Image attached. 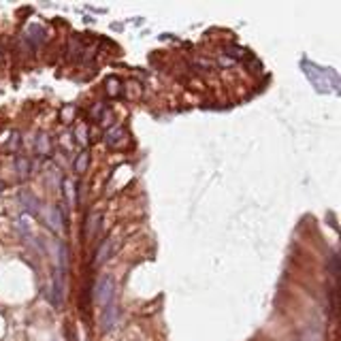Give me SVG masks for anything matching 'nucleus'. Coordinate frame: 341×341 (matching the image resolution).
<instances>
[{
  "mask_svg": "<svg viewBox=\"0 0 341 341\" xmlns=\"http://www.w3.org/2000/svg\"><path fill=\"white\" fill-rule=\"evenodd\" d=\"M96 228H98V215L94 213V215L90 217V231H87V234H90V237H92V234L96 233Z\"/></svg>",
  "mask_w": 341,
  "mask_h": 341,
  "instance_id": "7",
  "label": "nucleus"
},
{
  "mask_svg": "<svg viewBox=\"0 0 341 341\" xmlns=\"http://www.w3.org/2000/svg\"><path fill=\"white\" fill-rule=\"evenodd\" d=\"M117 320H120V311H117L115 301H111L103 307V331H111L117 324Z\"/></svg>",
  "mask_w": 341,
  "mask_h": 341,
  "instance_id": "2",
  "label": "nucleus"
},
{
  "mask_svg": "<svg viewBox=\"0 0 341 341\" xmlns=\"http://www.w3.org/2000/svg\"><path fill=\"white\" fill-rule=\"evenodd\" d=\"M109 250H111V241H107V243H103L101 248H98V252H96V264H101L105 258L109 256Z\"/></svg>",
  "mask_w": 341,
  "mask_h": 341,
  "instance_id": "5",
  "label": "nucleus"
},
{
  "mask_svg": "<svg viewBox=\"0 0 341 341\" xmlns=\"http://www.w3.org/2000/svg\"><path fill=\"white\" fill-rule=\"evenodd\" d=\"M113 279L111 277H103L101 281H98V288H96V303L101 305V307H105V305H109L111 301H113Z\"/></svg>",
  "mask_w": 341,
  "mask_h": 341,
  "instance_id": "1",
  "label": "nucleus"
},
{
  "mask_svg": "<svg viewBox=\"0 0 341 341\" xmlns=\"http://www.w3.org/2000/svg\"><path fill=\"white\" fill-rule=\"evenodd\" d=\"M87 162H90V154H87V151H81L77 156V160H75V170H77V173H84L87 169Z\"/></svg>",
  "mask_w": 341,
  "mask_h": 341,
  "instance_id": "4",
  "label": "nucleus"
},
{
  "mask_svg": "<svg viewBox=\"0 0 341 341\" xmlns=\"http://www.w3.org/2000/svg\"><path fill=\"white\" fill-rule=\"evenodd\" d=\"M328 271H331L333 277H337V275H339V254L331 256V260H328Z\"/></svg>",
  "mask_w": 341,
  "mask_h": 341,
  "instance_id": "6",
  "label": "nucleus"
},
{
  "mask_svg": "<svg viewBox=\"0 0 341 341\" xmlns=\"http://www.w3.org/2000/svg\"><path fill=\"white\" fill-rule=\"evenodd\" d=\"M4 190V184H2V181H0V192H2Z\"/></svg>",
  "mask_w": 341,
  "mask_h": 341,
  "instance_id": "8",
  "label": "nucleus"
},
{
  "mask_svg": "<svg viewBox=\"0 0 341 341\" xmlns=\"http://www.w3.org/2000/svg\"><path fill=\"white\" fill-rule=\"evenodd\" d=\"M105 141H107V145H109V148L120 149L122 145L126 143V130H124V128H120V126H117V128H111L109 134H107V137H105Z\"/></svg>",
  "mask_w": 341,
  "mask_h": 341,
  "instance_id": "3",
  "label": "nucleus"
}]
</instances>
